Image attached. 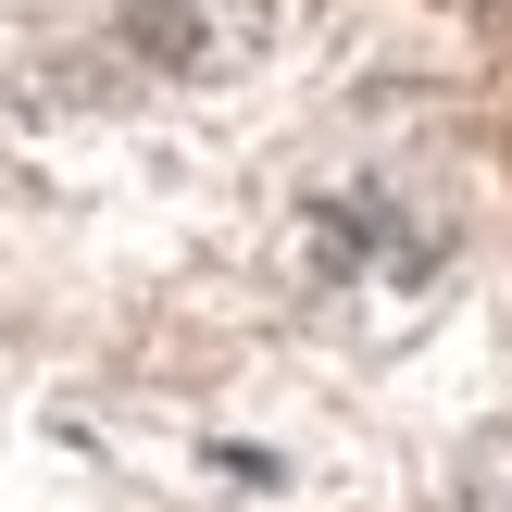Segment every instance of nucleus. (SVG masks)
I'll list each match as a JSON object with an SVG mask.
<instances>
[{"label": "nucleus", "instance_id": "nucleus-1", "mask_svg": "<svg viewBox=\"0 0 512 512\" xmlns=\"http://www.w3.org/2000/svg\"><path fill=\"white\" fill-rule=\"evenodd\" d=\"M488 512H512V500H488Z\"/></svg>", "mask_w": 512, "mask_h": 512}]
</instances>
